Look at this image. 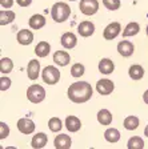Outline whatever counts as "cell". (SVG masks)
Segmentation results:
<instances>
[{
    "label": "cell",
    "instance_id": "6da1fadb",
    "mask_svg": "<svg viewBox=\"0 0 148 149\" xmlns=\"http://www.w3.org/2000/svg\"><path fill=\"white\" fill-rule=\"evenodd\" d=\"M92 93H93L92 87L87 81H76V83L71 84L67 91L68 99L72 102H76V104L87 102L92 97Z\"/></svg>",
    "mask_w": 148,
    "mask_h": 149
},
{
    "label": "cell",
    "instance_id": "7a4b0ae2",
    "mask_svg": "<svg viewBox=\"0 0 148 149\" xmlns=\"http://www.w3.org/2000/svg\"><path fill=\"white\" fill-rule=\"evenodd\" d=\"M71 15V8L67 3H63V1H59L55 3L51 8V16H52L53 22L56 23H64Z\"/></svg>",
    "mask_w": 148,
    "mask_h": 149
},
{
    "label": "cell",
    "instance_id": "3957f363",
    "mask_svg": "<svg viewBox=\"0 0 148 149\" xmlns=\"http://www.w3.org/2000/svg\"><path fill=\"white\" fill-rule=\"evenodd\" d=\"M27 99L32 104H39L46 99V89L39 84H32L27 89Z\"/></svg>",
    "mask_w": 148,
    "mask_h": 149
},
{
    "label": "cell",
    "instance_id": "277c9868",
    "mask_svg": "<svg viewBox=\"0 0 148 149\" xmlns=\"http://www.w3.org/2000/svg\"><path fill=\"white\" fill-rule=\"evenodd\" d=\"M41 77H43V81L48 85H53L56 84L59 80H60V72L56 67H52V65H47L46 68L41 72Z\"/></svg>",
    "mask_w": 148,
    "mask_h": 149
},
{
    "label": "cell",
    "instance_id": "5b68a950",
    "mask_svg": "<svg viewBox=\"0 0 148 149\" xmlns=\"http://www.w3.org/2000/svg\"><path fill=\"white\" fill-rule=\"evenodd\" d=\"M80 12H83L87 16H92L97 12L99 9V1L97 0H80L79 4Z\"/></svg>",
    "mask_w": 148,
    "mask_h": 149
},
{
    "label": "cell",
    "instance_id": "8992f818",
    "mask_svg": "<svg viewBox=\"0 0 148 149\" xmlns=\"http://www.w3.org/2000/svg\"><path fill=\"white\" fill-rule=\"evenodd\" d=\"M120 31H121L120 23L114 22V23H111V24H108L107 27L104 28L103 36H104L105 40H114V39H116V37L120 35Z\"/></svg>",
    "mask_w": 148,
    "mask_h": 149
},
{
    "label": "cell",
    "instance_id": "52a82bcc",
    "mask_svg": "<svg viewBox=\"0 0 148 149\" xmlns=\"http://www.w3.org/2000/svg\"><path fill=\"white\" fill-rule=\"evenodd\" d=\"M115 89V84L112 80L109 79H100V80L96 83V91H97L100 95H109L112 93Z\"/></svg>",
    "mask_w": 148,
    "mask_h": 149
},
{
    "label": "cell",
    "instance_id": "ba28073f",
    "mask_svg": "<svg viewBox=\"0 0 148 149\" xmlns=\"http://www.w3.org/2000/svg\"><path fill=\"white\" fill-rule=\"evenodd\" d=\"M18 129L20 130L23 134H31L35 130V123L31 118H19Z\"/></svg>",
    "mask_w": 148,
    "mask_h": 149
},
{
    "label": "cell",
    "instance_id": "9c48e42d",
    "mask_svg": "<svg viewBox=\"0 0 148 149\" xmlns=\"http://www.w3.org/2000/svg\"><path fill=\"white\" fill-rule=\"evenodd\" d=\"M117 52L124 57H130L133 52H135V45L128 40H121L117 44Z\"/></svg>",
    "mask_w": 148,
    "mask_h": 149
},
{
    "label": "cell",
    "instance_id": "30bf717a",
    "mask_svg": "<svg viewBox=\"0 0 148 149\" xmlns=\"http://www.w3.org/2000/svg\"><path fill=\"white\" fill-rule=\"evenodd\" d=\"M53 145H55V148H58V149H68L72 145V139L69 136H67V134L62 133V134H59V136L55 137Z\"/></svg>",
    "mask_w": 148,
    "mask_h": 149
},
{
    "label": "cell",
    "instance_id": "8fae6325",
    "mask_svg": "<svg viewBox=\"0 0 148 149\" xmlns=\"http://www.w3.org/2000/svg\"><path fill=\"white\" fill-rule=\"evenodd\" d=\"M27 74L31 80H36V79L39 77V74H40V63L37 61L36 59L31 60V61L28 63Z\"/></svg>",
    "mask_w": 148,
    "mask_h": 149
},
{
    "label": "cell",
    "instance_id": "7c38bea8",
    "mask_svg": "<svg viewBox=\"0 0 148 149\" xmlns=\"http://www.w3.org/2000/svg\"><path fill=\"white\" fill-rule=\"evenodd\" d=\"M18 43L22 44V45H29V44L34 41V33H32L29 29H20L18 32Z\"/></svg>",
    "mask_w": 148,
    "mask_h": 149
},
{
    "label": "cell",
    "instance_id": "4fadbf2b",
    "mask_svg": "<svg viewBox=\"0 0 148 149\" xmlns=\"http://www.w3.org/2000/svg\"><path fill=\"white\" fill-rule=\"evenodd\" d=\"M77 32L80 33V36L83 37H88L92 36L95 32V25L91 22H81L80 24L77 25Z\"/></svg>",
    "mask_w": 148,
    "mask_h": 149
},
{
    "label": "cell",
    "instance_id": "5bb4252c",
    "mask_svg": "<svg viewBox=\"0 0 148 149\" xmlns=\"http://www.w3.org/2000/svg\"><path fill=\"white\" fill-rule=\"evenodd\" d=\"M60 43H62V45L64 47L65 49H72V48H75V45L77 44V39L72 32H67V33H64L62 36Z\"/></svg>",
    "mask_w": 148,
    "mask_h": 149
},
{
    "label": "cell",
    "instance_id": "9a60e30c",
    "mask_svg": "<svg viewBox=\"0 0 148 149\" xmlns=\"http://www.w3.org/2000/svg\"><path fill=\"white\" fill-rule=\"evenodd\" d=\"M53 61L58 65H60V67H65L71 61V56L68 55L65 51H56L55 55H53Z\"/></svg>",
    "mask_w": 148,
    "mask_h": 149
},
{
    "label": "cell",
    "instance_id": "2e32d148",
    "mask_svg": "<svg viewBox=\"0 0 148 149\" xmlns=\"http://www.w3.org/2000/svg\"><path fill=\"white\" fill-rule=\"evenodd\" d=\"M46 17H44L43 15H39V13H36V15H32L31 17H29V20H28V24H29V27L32 28V29H40V28H43L44 25H46Z\"/></svg>",
    "mask_w": 148,
    "mask_h": 149
},
{
    "label": "cell",
    "instance_id": "e0dca14e",
    "mask_svg": "<svg viewBox=\"0 0 148 149\" xmlns=\"http://www.w3.org/2000/svg\"><path fill=\"white\" fill-rule=\"evenodd\" d=\"M47 141H48V137H47L46 133H36L31 140V146L32 148H36V149H40L44 148L47 145Z\"/></svg>",
    "mask_w": 148,
    "mask_h": 149
},
{
    "label": "cell",
    "instance_id": "ac0fdd59",
    "mask_svg": "<svg viewBox=\"0 0 148 149\" xmlns=\"http://www.w3.org/2000/svg\"><path fill=\"white\" fill-rule=\"evenodd\" d=\"M99 71L103 74H109L115 71V64L111 59H102L99 61Z\"/></svg>",
    "mask_w": 148,
    "mask_h": 149
},
{
    "label": "cell",
    "instance_id": "d6986e66",
    "mask_svg": "<svg viewBox=\"0 0 148 149\" xmlns=\"http://www.w3.org/2000/svg\"><path fill=\"white\" fill-rule=\"evenodd\" d=\"M65 128L69 132H77L81 128V121L76 116H68L65 118Z\"/></svg>",
    "mask_w": 148,
    "mask_h": 149
},
{
    "label": "cell",
    "instance_id": "ffe728a7",
    "mask_svg": "<svg viewBox=\"0 0 148 149\" xmlns=\"http://www.w3.org/2000/svg\"><path fill=\"white\" fill-rule=\"evenodd\" d=\"M128 74H130V77L132 80H140L144 76V68L139 64H133L128 69Z\"/></svg>",
    "mask_w": 148,
    "mask_h": 149
},
{
    "label": "cell",
    "instance_id": "44dd1931",
    "mask_svg": "<svg viewBox=\"0 0 148 149\" xmlns=\"http://www.w3.org/2000/svg\"><path fill=\"white\" fill-rule=\"evenodd\" d=\"M97 121L102 125H109L112 123V113L108 109H100L97 112Z\"/></svg>",
    "mask_w": 148,
    "mask_h": 149
},
{
    "label": "cell",
    "instance_id": "7402d4cb",
    "mask_svg": "<svg viewBox=\"0 0 148 149\" xmlns=\"http://www.w3.org/2000/svg\"><path fill=\"white\" fill-rule=\"evenodd\" d=\"M104 139L107 140L108 143H117L120 140V132L115 128H108L107 130L104 132Z\"/></svg>",
    "mask_w": 148,
    "mask_h": 149
},
{
    "label": "cell",
    "instance_id": "603a6c76",
    "mask_svg": "<svg viewBox=\"0 0 148 149\" xmlns=\"http://www.w3.org/2000/svg\"><path fill=\"white\" fill-rule=\"evenodd\" d=\"M140 31V25L137 24V23L135 22H131L127 24V27L124 28L123 31V36L126 37H130V36H135V35H137Z\"/></svg>",
    "mask_w": 148,
    "mask_h": 149
},
{
    "label": "cell",
    "instance_id": "cb8c5ba5",
    "mask_svg": "<svg viewBox=\"0 0 148 149\" xmlns=\"http://www.w3.org/2000/svg\"><path fill=\"white\" fill-rule=\"evenodd\" d=\"M49 51H51V45L47 41H40V43L35 47V53L39 57H46L49 53Z\"/></svg>",
    "mask_w": 148,
    "mask_h": 149
},
{
    "label": "cell",
    "instance_id": "d4e9b609",
    "mask_svg": "<svg viewBox=\"0 0 148 149\" xmlns=\"http://www.w3.org/2000/svg\"><path fill=\"white\" fill-rule=\"evenodd\" d=\"M16 15L12 11H0V25H7L15 20Z\"/></svg>",
    "mask_w": 148,
    "mask_h": 149
},
{
    "label": "cell",
    "instance_id": "484cf974",
    "mask_svg": "<svg viewBox=\"0 0 148 149\" xmlns=\"http://www.w3.org/2000/svg\"><path fill=\"white\" fill-rule=\"evenodd\" d=\"M139 124H140V121H139V118L136 117V116H128V117L124 120V123H123L124 128H126L127 130H135V129H137Z\"/></svg>",
    "mask_w": 148,
    "mask_h": 149
},
{
    "label": "cell",
    "instance_id": "4316f807",
    "mask_svg": "<svg viewBox=\"0 0 148 149\" xmlns=\"http://www.w3.org/2000/svg\"><path fill=\"white\" fill-rule=\"evenodd\" d=\"M12 69H13V61L9 57H3L0 60V72L3 74L12 72Z\"/></svg>",
    "mask_w": 148,
    "mask_h": 149
},
{
    "label": "cell",
    "instance_id": "83f0119b",
    "mask_svg": "<svg viewBox=\"0 0 148 149\" xmlns=\"http://www.w3.org/2000/svg\"><path fill=\"white\" fill-rule=\"evenodd\" d=\"M127 146H128V149H143L144 148V140L139 136H133L128 140Z\"/></svg>",
    "mask_w": 148,
    "mask_h": 149
},
{
    "label": "cell",
    "instance_id": "f1b7e54d",
    "mask_svg": "<svg viewBox=\"0 0 148 149\" xmlns=\"http://www.w3.org/2000/svg\"><path fill=\"white\" fill-rule=\"evenodd\" d=\"M84 72H86V68H84V65L80 64V63H76L71 67V76L72 77H80L83 76Z\"/></svg>",
    "mask_w": 148,
    "mask_h": 149
},
{
    "label": "cell",
    "instance_id": "f546056e",
    "mask_svg": "<svg viewBox=\"0 0 148 149\" xmlns=\"http://www.w3.org/2000/svg\"><path fill=\"white\" fill-rule=\"evenodd\" d=\"M48 127H49V129L52 130V132H59V130H62V128H63V123H62L60 118L52 117L51 120L48 121Z\"/></svg>",
    "mask_w": 148,
    "mask_h": 149
},
{
    "label": "cell",
    "instance_id": "4dcf8cb0",
    "mask_svg": "<svg viewBox=\"0 0 148 149\" xmlns=\"http://www.w3.org/2000/svg\"><path fill=\"white\" fill-rule=\"evenodd\" d=\"M103 4L109 11H116L120 8V0H103Z\"/></svg>",
    "mask_w": 148,
    "mask_h": 149
},
{
    "label": "cell",
    "instance_id": "1f68e13d",
    "mask_svg": "<svg viewBox=\"0 0 148 149\" xmlns=\"http://www.w3.org/2000/svg\"><path fill=\"white\" fill-rule=\"evenodd\" d=\"M11 87V79L7 76H1L0 77V91H7Z\"/></svg>",
    "mask_w": 148,
    "mask_h": 149
},
{
    "label": "cell",
    "instance_id": "d6a6232c",
    "mask_svg": "<svg viewBox=\"0 0 148 149\" xmlns=\"http://www.w3.org/2000/svg\"><path fill=\"white\" fill-rule=\"evenodd\" d=\"M9 134V127L6 123H0V139L4 140Z\"/></svg>",
    "mask_w": 148,
    "mask_h": 149
},
{
    "label": "cell",
    "instance_id": "836d02e7",
    "mask_svg": "<svg viewBox=\"0 0 148 149\" xmlns=\"http://www.w3.org/2000/svg\"><path fill=\"white\" fill-rule=\"evenodd\" d=\"M0 6L3 7V8L8 9L13 6V0H0Z\"/></svg>",
    "mask_w": 148,
    "mask_h": 149
},
{
    "label": "cell",
    "instance_id": "e575fe53",
    "mask_svg": "<svg viewBox=\"0 0 148 149\" xmlns=\"http://www.w3.org/2000/svg\"><path fill=\"white\" fill-rule=\"evenodd\" d=\"M16 3L20 7H28V6H31L32 0H16Z\"/></svg>",
    "mask_w": 148,
    "mask_h": 149
},
{
    "label": "cell",
    "instance_id": "d590c367",
    "mask_svg": "<svg viewBox=\"0 0 148 149\" xmlns=\"http://www.w3.org/2000/svg\"><path fill=\"white\" fill-rule=\"evenodd\" d=\"M143 100H144V102L148 105V89L144 92V95H143Z\"/></svg>",
    "mask_w": 148,
    "mask_h": 149
},
{
    "label": "cell",
    "instance_id": "8d00e7d4",
    "mask_svg": "<svg viewBox=\"0 0 148 149\" xmlns=\"http://www.w3.org/2000/svg\"><path fill=\"white\" fill-rule=\"evenodd\" d=\"M144 134H145V137H148V125L145 127V129H144Z\"/></svg>",
    "mask_w": 148,
    "mask_h": 149
},
{
    "label": "cell",
    "instance_id": "74e56055",
    "mask_svg": "<svg viewBox=\"0 0 148 149\" xmlns=\"http://www.w3.org/2000/svg\"><path fill=\"white\" fill-rule=\"evenodd\" d=\"M145 32H147V36H148V25H147V28H145Z\"/></svg>",
    "mask_w": 148,
    "mask_h": 149
},
{
    "label": "cell",
    "instance_id": "f35d334b",
    "mask_svg": "<svg viewBox=\"0 0 148 149\" xmlns=\"http://www.w3.org/2000/svg\"><path fill=\"white\" fill-rule=\"evenodd\" d=\"M69 1H75V0H69Z\"/></svg>",
    "mask_w": 148,
    "mask_h": 149
}]
</instances>
